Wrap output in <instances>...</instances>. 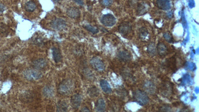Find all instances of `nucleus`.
<instances>
[{
  "label": "nucleus",
  "mask_w": 199,
  "mask_h": 112,
  "mask_svg": "<svg viewBox=\"0 0 199 112\" xmlns=\"http://www.w3.org/2000/svg\"><path fill=\"white\" fill-rule=\"evenodd\" d=\"M148 35L147 29L145 27H142L139 31V36L142 40H145Z\"/></svg>",
  "instance_id": "nucleus-24"
},
{
  "label": "nucleus",
  "mask_w": 199,
  "mask_h": 112,
  "mask_svg": "<svg viewBox=\"0 0 199 112\" xmlns=\"http://www.w3.org/2000/svg\"><path fill=\"white\" fill-rule=\"evenodd\" d=\"M32 65L34 68L36 69H42L44 68L47 65L46 61L43 58H39L33 61Z\"/></svg>",
  "instance_id": "nucleus-10"
},
{
  "label": "nucleus",
  "mask_w": 199,
  "mask_h": 112,
  "mask_svg": "<svg viewBox=\"0 0 199 112\" xmlns=\"http://www.w3.org/2000/svg\"><path fill=\"white\" fill-rule=\"evenodd\" d=\"M133 97L136 101L142 105H146L149 102V97L146 93L140 90L134 91L133 93Z\"/></svg>",
  "instance_id": "nucleus-2"
},
{
  "label": "nucleus",
  "mask_w": 199,
  "mask_h": 112,
  "mask_svg": "<svg viewBox=\"0 0 199 112\" xmlns=\"http://www.w3.org/2000/svg\"><path fill=\"white\" fill-rule=\"evenodd\" d=\"M52 56L55 62L58 63L61 61L62 55L59 49L56 47H53V49H52Z\"/></svg>",
  "instance_id": "nucleus-12"
},
{
  "label": "nucleus",
  "mask_w": 199,
  "mask_h": 112,
  "mask_svg": "<svg viewBox=\"0 0 199 112\" xmlns=\"http://www.w3.org/2000/svg\"><path fill=\"white\" fill-rule=\"evenodd\" d=\"M85 28L89 32H91V33L93 34H96V33H98L99 32V30L97 27H94L93 26L90 25V24H87L85 26Z\"/></svg>",
  "instance_id": "nucleus-25"
},
{
  "label": "nucleus",
  "mask_w": 199,
  "mask_h": 112,
  "mask_svg": "<svg viewBox=\"0 0 199 112\" xmlns=\"http://www.w3.org/2000/svg\"><path fill=\"white\" fill-rule=\"evenodd\" d=\"M75 2H76L77 4H78L79 5H84V3H83V2L82 1V0H74Z\"/></svg>",
  "instance_id": "nucleus-29"
},
{
  "label": "nucleus",
  "mask_w": 199,
  "mask_h": 112,
  "mask_svg": "<svg viewBox=\"0 0 199 112\" xmlns=\"http://www.w3.org/2000/svg\"><path fill=\"white\" fill-rule=\"evenodd\" d=\"M43 94L46 97H51L54 94V90L51 86H46L43 89Z\"/></svg>",
  "instance_id": "nucleus-20"
},
{
  "label": "nucleus",
  "mask_w": 199,
  "mask_h": 112,
  "mask_svg": "<svg viewBox=\"0 0 199 112\" xmlns=\"http://www.w3.org/2000/svg\"><path fill=\"white\" fill-rule=\"evenodd\" d=\"M90 64L92 67L97 71H102L105 68V65L103 61L97 57L93 58L91 60Z\"/></svg>",
  "instance_id": "nucleus-6"
},
{
  "label": "nucleus",
  "mask_w": 199,
  "mask_h": 112,
  "mask_svg": "<svg viewBox=\"0 0 199 112\" xmlns=\"http://www.w3.org/2000/svg\"><path fill=\"white\" fill-rule=\"evenodd\" d=\"M114 0H102L101 4L105 7L111 6L113 4Z\"/></svg>",
  "instance_id": "nucleus-27"
},
{
  "label": "nucleus",
  "mask_w": 199,
  "mask_h": 112,
  "mask_svg": "<svg viewBox=\"0 0 199 112\" xmlns=\"http://www.w3.org/2000/svg\"><path fill=\"white\" fill-rule=\"evenodd\" d=\"M131 29H132V28H131V25L127 22H124V23H122L119 27V32L124 36L127 35L129 33H130Z\"/></svg>",
  "instance_id": "nucleus-7"
},
{
  "label": "nucleus",
  "mask_w": 199,
  "mask_h": 112,
  "mask_svg": "<svg viewBox=\"0 0 199 112\" xmlns=\"http://www.w3.org/2000/svg\"><path fill=\"white\" fill-rule=\"evenodd\" d=\"M36 5L35 2L32 1H29L24 6V9L26 11L29 12H32L36 9Z\"/></svg>",
  "instance_id": "nucleus-22"
},
{
  "label": "nucleus",
  "mask_w": 199,
  "mask_h": 112,
  "mask_svg": "<svg viewBox=\"0 0 199 112\" xmlns=\"http://www.w3.org/2000/svg\"><path fill=\"white\" fill-rule=\"evenodd\" d=\"M157 52L161 56H165L167 53V48L164 43H159L157 45Z\"/></svg>",
  "instance_id": "nucleus-14"
},
{
  "label": "nucleus",
  "mask_w": 199,
  "mask_h": 112,
  "mask_svg": "<svg viewBox=\"0 0 199 112\" xmlns=\"http://www.w3.org/2000/svg\"><path fill=\"white\" fill-rule=\"evenodd\" d=\"M75 84L71 79H65L59 84L58 92L62 95H68L72 92Z\"/></svg>",
  "instance_id": "nucleus-1"
},
{
  "label": "nucleus",
  "mask_w": 199,
  "mask_h": 112,
  "mask_svg": "<svg viewBox=\"0 0 199 112\" xmlns=\"http://www.w3.org/2000/svg\"><path fill=\"white\" fill-rule=\"evenodd\" d=\"M51 27L56 30H62L66 27V23L64 20L60 18H55L51 22Z\"/></svg>",
  "instance_id": "nucleus-5"
},
{
  "label": "nucleus",
  "mask_w": 199,
  "mask_h": 112,
  "mask_svg": "<svg viewBox=\"0 0 199 112\" xmlns=\"http://www.w3.org/2000/svg\"><path fill=\"white\" fill-rule=\"evenodd\" d=\"M68 110V105L64 101H59L56 104L57 112H66Z\"/></svg>",
  "instance_id": "nucleus-16"
},
{
  "label": "nucleus",
  "mask_w": 199,
  "mask_h": 112,
  "mask_svg": "<svg viewBox=\"0 0 199 112\" xmlns=\"http://www.w3.org/2000/svg\"><path fill=\"white\" fill-rule=\"evenodd\" d=\"M118 56L119 59L125 62L130 61L131 59V55L126 50L119 52L118 53Z\"/></svg>",
  "instance_id": "nucleus-13"
},
{
  "label": "nucleus",
  "mask_w": 199,
  "mask_h": 112,
  "mask_svg": "<svg viewBox=\"0 0 199 112\" xmlns=\"http://www.w3.org/2000/svg\"><path fill=\"white\" fill-rule=\"evenodd\" d=\"M147 52L150 56H154L157 53V49L154 43H151L148 45L147 47Z\"/></svg>",
  "instance_id": "nucleus-21"
},
{
  "label": "nucleus",
  "mask_w": 199,
  "mask_h": 112,
  "mask_svg": "<svg viewBox=\"0 0 199 112\" xmlns=\"http://www.w3.org/2000/svg\"><path fill=\"white\" fill-rule=\"evenodd\" d=\"M148 6L147 4L141 3L138 4L137 7L136 12L139 15H142L147 12Z\"/></svg>",
  "instance_id": "nucleus-11"
},
{
  "label": "nucleus",
  "mask_w": 199,
  "mask_h": 112,
  "mask_svg": "<svg viewBox=\"0 0 199 112\" xmlns=\"http://www.w3.org/2000/svg\"><path fill=\"white\" fill-rule=\"evenodd\" d=\"M172 87L169 84L166 83L165 84L162 85L161 87V91L162 94L165 96H169V95L171 94L172 92Z\"/></svg>",
  "instance_id": "nucleus-18"
},
{
  "label": "nucleus",
  "mask_w": 199,
  "mask_h": 112,
  "mask_svg": "<svg viewBox=\"0 0 199 112\" xmlns=\"http://www.w3.org/2000/svg\"><path fill=\"white\" fill-rule=\"evenodd\" d=\"M6 9L5 5L2 3H0V13H2L5 11Z\"/></svg>",
  "instance_id": "nucleus-28"
},
{
  "label": "nucleus",
  "mask_w": 199,
  "mask_h": 112,
  "mask_svg": "<svg viewBox=\"0 0 199 112\" xmlns=\"http://www.w3.org/2000/svg\"><path fill=\"white\" fill-rule=\"evenodd\" d=\"M100 85L102 89L105 93L107 94H110L112 92V90L111 88L110 85L109 83L105 80H101L100 81Z\"/></svg>",
  "instance_id": "nucleus-17"
},
{
  "label": "nucleus",
  "mask_w": 199,
  "mask_h": 112,
  "mask_svg": "<svg viewBox=\"0 0 199 112\" xmlns=\"http://www.w3.org/2000/svg\"><path fill=\"white\" fill-rule=\"evenodd\" d=\"M95 108L98 112H104L106 110V104L104 100L102 98H100L97 101L95 105Z\"/></svg>",
  "instance_id": "nucleus-15"
},
{
  "label": "nucleus",
  "mask_w": 199,
  "mask_h": 112,
  "mask_svg": "<svg viewBox=\"0 0 199 112\" xmlns=\"http://www.w3.org/2000/svg\"><path fill=\"white\" fill-rule=\"evenodd\" d=\"M67 15L70 18L76 19L80 17V11L76 7H70L66 11Z\"/></svg>",
  "instance_id": "nucleus-9"
},
{
  "label": "nucleus",
  "mask_w": 199,
  "mask_h": 112,
  "mask_svg": "<svg viewBox=\"0 0 199 112\" xmlns=\"http://www.w3.org/2000/svg\"><path fill=\"white\" fill-rule=\"evenodd\" d=\"M89 96L91 97H95L98 96L99 94V91L96 87L93 86L89 88L88 91Z\"/></svg>",
  "instance_id": "nucleus-23"
},
{
  "label": "nucleus",
  "mask_w": 199,
  "mask_h": 112,
  "mask_svg": "<svg viewBox=\"0 0 199 112\" xmlns=\"http://www.w3.org/2000/svg\"><path fill=\"white\" fill-rule=\"evenodd\" d=\"M24 77L28 80H37L42 76V74L38 69H27L24 73Z\"/></svg>",
  "instance_id": "nucleus-3"
},
{
  "label": "nucleus",
  "mask_w": 199,
  "mask_h": 112,
  "mask_svg": "<svg viewBox=\"0 0 199 112\" xmlns=\"http://www.w3.org/2000/svg\"><path fill=\"white\" fill-rule=\"evenodd\" d=\"M81 111H82V112H89L90 110L88 109L87 108L84 107L82 109Z\"/></svg>",
  "instance_id": "nucleus-30"
},
{
  "label": "nucleus",
  "mask_w": 199,
  "mask_h": 112,
  "mask_svg": "<svg viewBox=\"0 0 199 112\" xmlns=\"http://www.w3.org/2000/svg\"><path fill=\"white\" fill-rule=\"evenodd\" d=\"M163 37L165 38V40L168 43H173V39L172 38V35L169 32H165L163 34Z\"/></svg>",
  "instance_id": "nucleus-26"
},
{
  "label": "nucleus",
  "mask_w": 199,
  "mask_h": 112,
  "mask_svg": "<svg viewBox=\"0 0 199 112\" xmlns=\"http://www.w3.org/2000/svg\"><path fill=\"white\" fill-rule=\"evenodd\" d=\"M82 102V97L79 94H75L71 97L70 102L73 109L77 110L80 107Z\"/></svg>",
  "instance_id": "nucleus-8"
},
{
  "label": "nucleus",
  "mask_w": 199,
  "mask_h": 112,
  "mask_svg": "<svg viewBox=\"0 0 199 112\" xmlns=\"http://www.w3.org/2000/svg\"><path fill=\"white\" fill-rule=\"evenodd\" d=\"M145 89L150 94H153L156 91V86L154 84L150 81H147L144 84Z\"/></svg>",
  "instance_id": "nucleus-19"
},
{
  "label": "nucleus",
  "mask_w": 199,
  "mask_h": 112,
  "mask_svg": "<svg viewBox=\"0 0 199 112\" xmlns=\"http://www.w3.org/2000/svg\"><path fill=\"white\" fill-rule=\"evenodd\" d=\"M53 2L56 3H58L59 2H60L61 1V0H52Z\"/></svg>",
  "instance_id": "nucleus-31"
},
{
  "label": "nucleus",
  "mask_w": 199,
  "mask_h": 112,
  "mask_svg": "<svg viewBox=\"0 0 199 112\" xmlns=\"http://www.w3.org/2000/svg\"><path fill=\"white\" fill-rule=\"evenodd\" d=\"M101 21L103 25L107 27H112L116 24V18L113 15L110 14L103 15L101 19Z\"/></svg>",
  "instance_id": "nucleus-4"
}]
</instances>
